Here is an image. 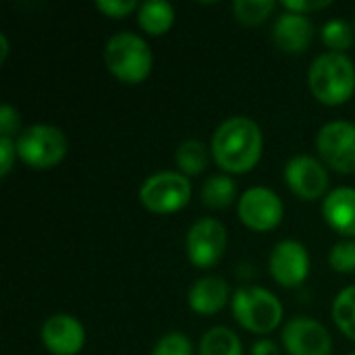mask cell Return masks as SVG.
<instances>
[{
	"label": "cell",
	"instance_id": "1",
	"mask_svg": "<svg viewBox=\"0 0 355 355\" xmlns=\"http://www.w3.org/2000/svg\"><path fill=\"white\" fill-rule=\"evenodd\" d=\"M264 137L250 116H231L223 121L210 141L214 162L229 175H243L256 168L262 158Z\"/></svg>",
	"mask_w": 355,
	"mask_h": 355
},
{
	"label": "cell",
	"instance_id": "2",
	"mask_svg": "<svg viewBox=\"0 0 355 355\" xmlns=\"http://www.w3.org/2000/svg\"><path fill=\"white\" fill-rule=\"evenodd\" d=\"M312 96L324 106H341L355 92V64L347 54L324 52L316 56L308 71Z\"/></svg>",
	"mask_w": 355,
	"mask_h": 355
},
{
	"label": "cell",
	"instance_id": "3",
	"mask_svg": "<svg viewBox=\"0 0 355 355\" xmlns=\"http://www.w3.org/2000/svg\"><path fill=\"white\" fill-rule=\"evenodd\" d=\"M104 62L112 77L121 83L137 85L152 73L154 56L148 42L131 31L114 33L104 48Z\"/></svg>",
	"mask_w": 355,
	"mask_h": 355
},
{
	"label": "cell",
	"instance_id": "4",
	"mask_svg": "<svg viewBox=\"0 0 355 355\" xmlns=\"http://www.w3.org/2000/svg\"><path fill=\"white\" fill-rule=\"evenodd\" d=\"M235 320L254 335H268L283 322V306L275 293L264 287H239L233 293Z\"/></svg>",
	"mask_w": 355,
	"mask_h": 355
},
{
	"label": "cell",
	"instance_id": "5",
	"mask_svg": "<svg viewBox=\"0 0 355 355\" xmlns=\"http://www.w3.org/2000/svg\"><path fill=\"white\" fill-rule=\"evenodd\" d=\"M17 156L31 168L46 171L60 164L69 152L64 133L54 125H31L17 137Z\"/></svg>",
	"mask_w": 355,
	"mask_h": 355
},
{
	"label": "cell",
	"instance_id": "6",
	"mask_svg": "<svg viewBox=\"0 0 355 355\" xmlns=\"http://www.w3.org/2000/svg\"><path fill=\"white\" fill-rule=\"evenodd\" d=\"M191 200V183L183 173L162 171L150 175L139 187V202L152 214H173Z\"/></svg>",
	"mask_w": 355,
	"mask_h": 355
},
{
	"label": "cell",
	"instance_id": "7",
	"mask_svg": "<svg viewBox=\"0 0 355 355\" xmlns=\"http://www.w3.org/2000/svg\"><path fill=\"white\" fill-rule=\"evenodd\" d=\"M316 150L324 166L341 175H355V123H327L316 135Z\"/></svg>",
	"mask_w": 355,
	"mask_h": 355
},
{
	"label": "cell",
	"instance_id": "8",
	"mask_svg": "<svg viewBox=\"0 0 355 355\" xmlns=\"http://www.w3.org/2000/svg\"><path fill=\"white\" fill-rule=\"evenodd\" d=\"M227 250V229L216 218H198L185 237V252L196 268H212Z\"/></svg>",
	"mask_w": 355,
	"mask_h": 355
},
{
	"label": "cell",
	"instance_id": "9",
	"mask_svg": "<svg viewBox=\"0 0 355 355\" xmlns=\"http://www.w3.org/2000/svg\"><path fill=\"white\" fill-rule=\"evenodd\" d=\"M237 214H239V220L248 229L256 233H266L281 225L285 206H283V200L272 189L252 187L239 198Z\"/></svg>",
	"mask_w": 355,
	"mask_h": 355
},
{
	"label": "cell",
	"instance_id": "10",
	"mask_svg": "<svg viewBox=\"0 0 355 355\" xmlns=\"http://www.w3.org/2000/svg\"><path fill=\"white\" fill-rule=\"evenodd\" d=\"M283 347L289 355H331L333 339L318 320L295 316L283 329Z\"/></svg>",
	"mask_w": 355,
	"mask_h": 355
},
{
	"label": "cell",
	"instance_id": "11",
	"mask_svg": "<svg viewBox=\"0 0 355 355\" xmlns=\"http://www.w3.org/2000/svg\"><path fill=\"white\" fill-rule=\"evenodd\" d=\"M285 181L293 196L304 202H314L329 189V171L322 160L302 154L285 164Z\"/></svg>",
	"mask_w": 355,
	"mask_h": 355
},
{
	"label": "cell",
	"instance_id": "12",
	"mask_svg": "<svg viewBox=\"0 0 355 355\" xmlns=\"http://www.w3.org/2000/svg\"><path fill=\"white\" fill-rule=\"evenodd\" d=\"M268 270L281 287H300L310 275V254L306 245L295 239L279 241L270 252Z\"/></svg>",
	"mask_w": 355,
	"mask_h": 355
},
{
	"label": "cell",
	"instance_id": "13",
	"mask_svg": "<svg viewBox=\"0 0 355 355\" xmlns=\"http://www.w3.org/2000/svg\"><path fill=\"white\" fill-rule=\"evenodd\" d=\"M42 343L52 355H77L85 345V329L71 314H54L42 327Z\"/></svg>",
	"mask_w": 355,
	"mask_h": 355
},
{
	"label": "cell",
	"instance_id": "14",
	"mask_svg": "<svg viewBox=\"0 0 355 355\" xmlns=\"http://www.w3.org/2000/svg\"><path fill=\"white\" fill-rule=\"evenodd\" d=\"M272 40L287 54H304L314 40V25L306 15L283 10L272 27Z\"/></svg>",
	"mask_w": 355,
	"mask_h": 355
},
{
	"label": "cell",
	"instance_id": "15",
	"mask_svg": "<svg viewBox=\"0 0 355 355\" xmlns=\"http://www.w3.org/2000/svg\"><path fill=\"white\" fill-rule=\"evenodd\" d=\"M322 216L327 225L347 237L355 239V189L354 187H337L327 193L322 202Z\"/></svg>",
	"mask_w": 355,
	"mask_h": 355
},
{
	"label": "cell",
	"instance_id": "16",
	"mask_svg": "<svg viewBox=\"0 0 355 355\" xmlns=\"http://www.w3.org/2000/svg\"><path fill=\"white\" fill-rule=\"evenodd\" d=\"M229 295H231V289L223 277H204L191 285L187 302L196 314L212 316L227 306Z\"/></svg>",
	"mask_w": 355,
	"mask_h": 355
},
{
	"label": "cell",
	"instance_id": "17",
	"mask_svg": "<svg viewBox=\"0 0 355 355\" xmlns=\"http://www.w3.org/2000/svg\"><path fill=\"white\" fill-rule=\"evenodd\" d=\"M137 23L152 37L164 35L175 23V8L171 2H144L137 8Z\"/></svg>",
	"mask_w": 355,
	"mask_h": 355
},
{
	"label": "cell",
	"instance_id": "18",
	"mask_svg": "<svg viewBox=\"0 0 355 355\" xmlns=\"http://www.w3.org/2000/svg\"><path fill=\"white\" fill-rule=\"evenodd\" d=\"M210 148L200 141V139H185L183 144H179L177 152H175V162L179 166V173H183L185 177H196L202 175L208 168L210 162Z\"/></svg>",
	"mask_w": 355,
	"mask_h": 355
},
{
	"label": "cell",
	"instance_id": "19",
	"mask_svg": "<svg viewBox=\"0 0 355 355\" xmlns=\"http://www.w3.org/2000/svg\"><path fill=\"white\" fill-rule=\"evenodd\" d=\"M237 198V185L227 175H214L202 185V202L212 210L229 208Z\"/></svg>",
	"mask_w": 355,
	"mask_h": 355
},
{
	"label": "cell",
	"instance_id": "20",
	"mask_svg": "<svg viewBox=\"0 0 355 355\" xmlns=\"http://www.w3.org/2000/svg\"><path fill=\"white\" fill-rule=\"evenodd\" d=\"M200 355H243L239 337L227 327L210 329L200 341Z\"/></svg>",
	"mask_w": 355,
	"mask_h": 355
},
{
	"label": "cell",
	"instance_id": "21",
	"mask_svg": "<svg viewBox=\"0 0 355 355\" xmlns=\"http://www.w3.org/2000/svg\"><path fill=\"white\" fill-rule=\"evenodd\" d=\"M333 318L335 324L339 327V331L355 341V285L345 287L333 304Z\"/></svg>",
	"mask_w": 355,
	"mask_h": 355
},
{
	"label": "cell",
	"instance_id": "22",
	"mask_svg": "<svg viewBox=\"0 0 355 355\" xmlns=\"http://www.w3.org/2000/svg\"><path fill=\"white\" fill-rule=\"evenodd\" d=\"M277 8V2L272 0H237L233 2V15L243 25H260L264 23Z\"/></svg>",
	"mask_w": 355,
	"mask_h": 355
},
{
	"label": "cell",
	"instance_id": "23",
	"mask_svg": "<svg viewBox=\"0 0 355 355\" xmlns=\"http://www.w3.org/2000/svg\"><path fill=\"white\" fill-rule=\"evenodd\" d=\"M320 35H322L324 46L331 48V52L345 54V50H349L354 46V31H352L349 23L343 21V19H331V21H327Z\"/></svg>",
	"mask_w": 355,
	"mask_h": 355
},
{
	"label": "cell",
	"instance_id": "24",
	"mask_svg": "<svg viewBox=\"0 0 355 355\" xmlns=\"http://www.w3.org/2000/svg\"><path fill=\"white\" fill-rule=\"evenodd\" d=\"M329 264L333 270H337L341 275L355 272V239L335 243L329 254Z\"/></svg>",
	"mask_w": 355,
	"mask_h": 355
},
{
	"label": "cell",
	"instance_id": "25",
	"mask_svg": "<svg viewBox=\"0 0 355 355\" xmlns=\"http://www.w3.org/2000/svg\"><path fill=\"white\" fill-rule=\"evenodd\" d=\"M150 355H193L191 341L183 333H166L152 349Z\"/></svg>",
	"mask_w": 355,
	"mask_h": 355
},
{
	"label": "cell",
	"instance_id": "26",
	"mask_svg": "<svg viewBox=\"0 0 355 355\" xmlns=\"http://www.w3.org/2000/svg\"><path fill=\"white\" fill-rule=\"evenodd\" d=\"M96 8L110 19H125L127 15H131L139 6L135 0H98Z\"/></svg>",
	"mask_w": 355,
	"mask_h": 355
},
{
	"label": "cell",
	"instance_id": "27",
	"mask_svg": "<svg viewBox=\"0 0 355 355\" xmlns=\"http://www.w3.org/2000/svg\"><path fill=\"white\" fill-rule=\"evenodd\" d=\"M19 127H21V116L19 112L8 106V104H2L0 106V137H10L15 133H19Z\"/></svg>",
	"mask_w": 355,
	"mask_h": 355
},
{
	"label": "cell",
	"instance_id": "28",
	"mask_svg": "<svg viewBox=\"0 0 355 355\" xmlns=\"http://www.w3.org/2000/svg\"><path fill=\"white\" fill-rule=\"evenodd\" d=\"M17 158V144L10 137H0V175L6 177Z\"/></svg>",
	"mask_w": 355,
	"mask_h": 355
},
{
	"label": "cell",
	"instance_id": "29",
	"mask_svg": "<svg viewBox=\"0 0 355 355\" xmlns=\"http://www.w3.org/2000/svg\"><path fill=\"white\" fill-rule=\"evenodd\" d=\"M333 2L331 0H312V2H306V0H300V2H283V10H289V12H297V15H310V12H316V10H322V8H329Z\"/></svg>",
	"mask_w": 355,
	"mask_h": 355
},
{
	"label": "cell",
	"instance_id": "30",
	"mask_svg": "<svg viewBox=\"0 0 355 355\" xmlns=\"http://www.w3.org/2000/svg\"><path fill=\"white\" fill-rule=\"evenodd\" d=\"M252 355H281V349L275 341L270 339H260L254 343L252 347Z\"/></svg>",
	"mask_w": 355,
	"mask_h": 355
},
{
	"label": "cell",
	"instance_id": "31",
	"mask_svg": "<svg viewBox=\"0 0 355 355\" xmlns=\"http://www.w3.org/2000/svg\"><path fill=\"white\" fill-rule=\"evenodd\" d=\"M6 54H8V40L4 33H0V62L6 60Z\"/></svg>",
	"mask_w": 355,
	"mask_h": 355
},
{
	"label": "cell",
	"instance_id": "32",
	"mask_svg": "<svg viewBox=\"0 0 355 355\" xmlns=\"http://www.w3.org/2000/svg\"><path fill=\"white\" fill-rule=\"evenodd\" d=\"M349 355H355V352H352V354H349Z\"/></svg>",
	"mask_w": 355,
	"mask_h": 355
}]
</instances>
